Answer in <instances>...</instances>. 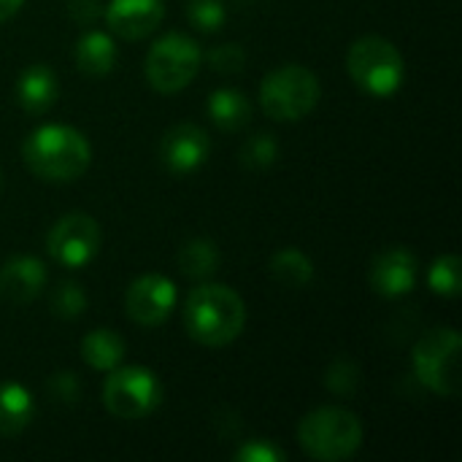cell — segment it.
<instances>
[{"label":"cell","instance_id":"cell-1","mask_svg":"<svg viewBox=\"0 0 462 462\" xmlns=\"http://www.w3.org/2000/svg\"><path fill=\"white\" fill-rule=\"evenodd\" d=\"M246 306L236 290L225 284H203L189 292L184 306V328L203 346H225L241 336Z\"/></svg>","mask_w":462,"mask_h":462},{"label":"cell","instance_id":"cell-2","mask_svg":"<svg viewBox=\"0 0 462 462\" xmlns=\"http://www.w3.org/2000/svg\"><path fill=\"white\" fill-rule=\"evenodd\" d=\"M24 162L43 181H73L89 168V141L68 125H43L24 141Z\"/></svg>","mask_w":462,"mask_h":462},{"label":"cell","instance_id":"cell-3","mask_svg":"<svg viewBox=\"0 0 462 462\" xmlns=\"http://www.w3.org/2000/svg\"><path fill=\"white\" fill-rule=\"evenodd\" d=\"M298 441H300L303 452L314 460H346L363 444V425L346 409L322 406V409H317L300 420Z\"/></svg>","mask_w":462,"mask_h":462},{"label":"cell","instance_id":"cell-4","mask_svg":"<svg viewBox=\"0 0 462 462\" xmlns=\"http://www.w3.org/2000/svg\"><path fill=\"white\" fill-rule=\"evenodd\" d=\"M319 79L303 65H282L260 84V106L276 122H298L319 103Z\"/></svg>","mask_w":462,"mask_h":462},{"label":"cell","instance_id":"cell-5","mask_svg":"<svg viewBox=\"0 0 462 462\" xmlns=\"http://www.w3.org/2000/svg\"><path fill=\"white\" fill-rule=\"evenodd\" d=\"M346 70L363 92L376 97H390L403 84V57L398 46L379 35H365L352 43Z\"/></svg>","mask_w":462,"mask_h":462},{"label":"cell","instance_id":"cell-6","mask_svg":"<svg viewBox=\"0 0 462 462\" xmlns=\"http://www.w3.org/2000/svg\"><path fill=\"white\" fill-rule=\"evenodd\" d=\"M462 338L455 328H436L414 346V374L436 395L452 398L460 390Z\"/></svg>","mask_w":462,"mask_h":462},{"label":"cell","instance_id":"cell-7","mask_svg":"<svg viewBox=\"0 0 462 462\" xmlns=\"http://www.w3.org/2000/svg\"><path fill=\"white\" fill-rule=\"evenodd\" d=\"M200 60V46L192 38L181 32H168L154 41L146 57V79L157 92L173 95L195 79Z\"/></svg>","mask_w":462,"mask_h":462},{"label":"cell","instance_id":"cell-8","mask_svg":"<svg viewBox=\"0 0 462 462\" xmlns=\"http://www.w3.org/2000/svg\"><path fill=\"white\" fill-rule=\"evenodd\" d=\"M162 401V384L149 368H114L103 387V403L116 420H143Z\"/></svg>","mask_w":462,"mask_h":462},{"label":"cell","instance_id":"cell-9","mask_svg":"<svg viewBox=\"0 0 462 462\" xmlns=\"http://www.w3.org/2000/svg\"><path fill=\"white\" fill-rule=\"evenodd\" d=\"M46 249L65 268L87 265L100 249V227L87 214H65L49 233Z\"/></svg>","mask_w":462,"mask_h":462},{"label":"cell","instance_id":"cell-10","mask_svg":"<svg viewBox=\"0 0 462 462\" xmlns=\"http://www.w3.org/2000/svg\"><path fill=\"white\" fill-rule=\"evenodd\" d=\"M173 306H176V287L171 279H165L160 273H146V276L135 279L125 295L127 317L146 328L165 322L171 317Z\"/></svg>","mask_w":462,"mask_h":462},{"label":"cell","instance_id":"cell-11","mask_svg":"<svg viewBox=\"0 0 462 462\" xmlns=\"http://www.w3.org/2000/svg\"><path fill=\"white\" fill-rule=\"evenodd\" d=\"M108 30L125 41H138L152 35L162 16L165 3L162 0H111L103 11Z\"/></svg>","mask_w":462,"mask_h":462},{"label":"cell","instance_id":"cell-12","mask_svg":"<svg viewBox=\"0 0 462 462\" xmlns=\"http://www.w3.org/2000/svg\"><path fill=\"white\" fill-rule=\"evenodd\" d=\"M420 263L406 246H390L376 254L371 265V287L384 298H401L414 290Z\"/></svg>","mask_w":462,"mask_h":462},{"label":"cell","instance_id":"cell-13","mask_svg":"<svg viewBox=\"0 0 462 462\" xmlns=\"http://www.w3.org/2000/svg\"><path fill=\"white\" fill-rule=\"evenodd\" d=\"M208 157V135L198 125H176L160 141V160L173 173H189Z\"/></svg>","mask_w":462,"mask_h":462},{"label":"cell","instance_id":"cell-14","mask_svg":"<svg viewBox=\"0 0 462 462\" xmlns=\"http://www.w3.org/2000/svg\"><path fill=\"white\" fill-rule=\"evenodd\" d=\"M46 284V268L35 257H14L0 268V298L11 303H30Z\"/></svg>","mask_w":462,"mask_h":462},{"label":"cell","instance_id":"cell-15","mask_svg":"<svg viewBox=\"0 0 462 462\" xmlns=\"http://www.w3.org/2000/svg\"><path fill=\"white\" fill-rule=\"evenodd\" d=\"M16 97L24 111L30 114H43L54 106L57 100V76L46 65H30L22 70L16 81Z\"/></svg>","mask_w":462,"mask_h":462},{"label":"cell","instance_id":"cell-16","mask_svg":"<svg viewBox=\"0 0 462 462\" xmlns=\"http://www.w3.org/2000/svg\"><path fill=\"white\" fill-rule=\"evenodd\" d=\"M114 62H116V46H114V38L108 32L89 30L76 43V65L84 76L100 79L114 68Z\"/></svg>","mask_w":462,"mask_h":462},{"label":"cell","instance_id":"cell-17","mask_svg":"<svg viewBox=\"0 0 462 462\" xmlns=\"http://www.w3.org/2000/svg\"><path fill=\"white\" fill-rule=\"evenodd\" d=\"M32 411H35L32 395L22 384L16 382L0 384V439L22 433L30 425Z\"/></svg>","mask_w":462,"mask_h":462},{"label":"cell","instance_id":"cell-18","mask_svg":"<svg viewBox=\"0 0 462 462\" xmlns=\"http://www.w3.org/2000/svg\"><path fill=\"white\" fill-rule=\"evenodd\" d=\"M81 357L95 371H114L119 365V360L125 357V341L114 330L97 328V330H92V333L84 336V341H81Z\"/></svg>","mask_w":462,"mask_h":462},{"label":"cell","instance_id":"cell-19","mask_svg":"<svg viewBox=\"0 0 462 462\" xmlns=\"http://www.w3.org/2000/svg\"><path fill=\"white\" fill-rule=\"evenodd\" d=\"M208 114L222 130H241L252 119V103L238 89H217L208 97Z\"/></svg>","mask_w":462,"mask_h":462},{"label":"cell","instance_id":"cell-20","mask_svg":"<svg viewBox=\"0 0 462 462\" xmlns=\"http://www.w3.org/2000/svg\"><path fill=\"white\" fill-rule=\"evenodd\" d=\"M219 265V249L211 238H192L179 252V271L189 279H206Z\"/></svg>","mask_w":462,"mask_h":462},{"label":"cell","instance_id":"cell-21","mask_svg":"<svg viewBox=\"0 0 462 462\" xmlns=\"http://www.w3.org/2000/svg\"><path fill=\"white\" fill-rule=\"evenodd\" d=\"M271 276L282 287H303L314 276V263L300 249H282L271 260Z\"/></svg>","mask_w":462,"mask_h":462},{"label":"cell","instance_id":"cell-22","mask_svg":"<svg viewBox=\"0 0 462 462\" xmlns=\"http://www.w3.org/2000/svg\"><path fill=\"white\" fill-rule=\"evenodd\" d=\"M428 284L433 292L444 298H457L460 295V257L457 254L439 257L428 273Z\"/></svg>","mask_w":462,"mask_h":462},{"label":"cell","instance_id":"cell-23","mask_svg":"<svg viewBox=\"0 0 462 462\" xmlns=\"http://www.w3.org/2000/svg\"><path fill=\"white\" fill-rule=\"evenodd\" d=\"M84 309H87V295H84L81 284H76V282L57 284V290L51 292V311L60 319H76V317H81Z\"/></svg>","mask_w":462,"mask_h":462},{"label":"cell","instance_id":"cell-24","mask_svg":"<svg viewBox=\"0 0 462 462\" xmlns=\"http://www.w3.org/2000/svg\"><path fill=\"white\" fill-rule=\"evenodd\" d=\"M279 157V146H276V138L273 135H252L244 149H241V162L246 168H254V171H263V168H271Z\"/></svg>","mask_w":462,"mask_h":462},{"label":"cell","instance_id":"cell-25","mask_svg":"<svg viewBox=\"0 0 462 462\" xmlns=\"http://www.w3.org/2000/svg\"><path fill=\"white\" fill-rule=\"evenodd\" d=\"M189 22L203 32H217L225 24V5L222 0H187Z\"/></svg>","mask_w":462,"mask_h":462},{"label":"cell","instance_id":"cell-26","mask_svg":"<svg viewBox=\"0 0 462 462\" xmlns=\"http://www.w3.org/2000/svg\"><path fill=\"white\" fill-rule=\"evenodd\" d=\"M325 384H328V390H333L336 395H352V393L360 387V368H357L352 360L341 357V360H336V363L328 368Z\"/></svg>","mask_w":462,"mask_h":462},{"label":"cell","instance_id":"cell-27","mask_svg":"<svg viewBox=\"0 0 462 462\" xmlns=\"http://www.w3.org/2000/svg\"><path fill=\"white\" fill-rule=\"evenodd\" d=\"M208 65L217 73H238L246 65V51L238 43H225L208 51Z\"/></svg>","mask_w":462,"mask_h":462},{"label":"cell","instance_id":"cell-28","mask_svg":"<svg viewBox=\"0 0 462 462\" xmlns=\"http://www.w3.org/2000/svg\"><path fill=\"white\" fill-rule=\"evenodd\" d=\"M236 460L238 462H282L284 460V452H282L273 441L252 439L249 444H244V447L236 452Z\"/></svg>","mask_w":462,"mask_h":462},{"label":"cell","instance_id":"cell-29","mask_svg":"<svg viewBox=\"0 0 462 462\" xmlns=\"http://www.w3.org/2000/svg\"><path fill=\"white\" fill-rule=\"evenodd\" d=\"M49 390H51V395H54L57 401H62V403H76V401L81 398V382H79V376L70 374V371H62V374L51 376Z\"/></svg>","mask_w":462,"mask_h":462},{"label":"cell","instance_id":"cell-30","mask_svg":"<svg viewBox=\"0 0 462 462\" xmlns=\"http://www.w3.org/2000/svg\"><path fill=\"white\" fill-rule=\"evenodd\" d=\"M68 14L76 24L89 27L103 16V5L97 0H68Z\"/></svg>","mask_w":462,"mask_h":462},{"label":"cell","instance_id":"cell-31","mask_svg":"<svg viewBox=\"0 0 462 462\" xmlns=\"http://www.w3.org/2000/svg\"><path fill=\"white\" fill-rule=\"evenodd\" d=\"M22 3H24V0H0V22L8 19V16H14V14L22 8Z\"/></svg>","mask_w":462,"mask_h":462}]
</instances>
